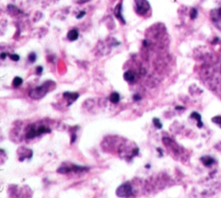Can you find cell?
Returning a JSON list of instances; mask_svg holds the SVG:
<instances>
[{"label":"cell","mask_w":221,"mask_h":198,"mask_svg":"<svg viewBox=\"0 0 221 198\" xmlns=\"http://www.w3.org/2000/svg\"><path fill=\"white\" fill-rule=\"evenodd\" d=\"M133 99H134L135 101H138V100H140V99H141V97H140L138 94H136V95H134Z\"/></svg>","instance_id":"23"},{"label":"cell","mask_w":221,"mask_h":198,"mask_svg":"<svg viewBox=\"0 0 221 198\" xmlns=\"http://www.w3.org/2000/svg\"><path fill=\"white\" fill-rule=\"evenodd\" d=\"M212 120V122H214V123L218 124L221 128V116H214Z\"/></svg>","instance_id":"19"},{"label":"cell","mask_w":221,"mask_h":198,"mask_svg":"<svg viewBox=\"0 0 221 198\" xmlns=\"http://www.w3.org/2000/svg\"><path fill=\"white\" fill-rule=\"evenodd\" d=\"M184 108L183 107H181V106H177L176 107V109H183Z\"/></svg>","instance_id":"27"},{"label":"cell","mask_w":221,"mask_h":198,"mask_svg":"<svg viewBox=\"0 0 221 198\" xmlns=\"http://www.w3.org/2000/svg\"><path fill=\"white\" fill-rule=\"evenodd\" d=\"M28 59H29L30 62L34 63V62L35 61V60H36V54H35V53H31V54H30V55H29Z\"/></svg>","instance_id":"18"},{"label":"cell","mask_w":221,"mask_h":198,"mask_svg":"<svg viewBox=\"0 0 221 198\" xmlns=\"http://www.w3.org/2000/svg\"><path fill=\"white\" fill-rule=\"evenodd\" d=\"M42 71H43V68L42 67V66H37V68H36V73L38 74V75H41L42 74Z\"/></svg>","instance_id":"21"},{"label":"cell","mask_w":221,"mask_h":198,"mask_svg":"<svg viewBox=\"0 0 221 198\" xmlns=\"http://www.w3.org/2000/svg\"><path fill=\"white\" fill-rule=\"evenodd\" d=\"M6 56H7V54H5V53H2V54H1V59H2V60L5 59Z\"/></svg>","instance_id":"25"},{"label":"cell","mask_w":221,"mask_h":198,"mask_svg":"<svg viewBox=\"0 0 221 198\" xmlns=\"http://www.w3.org/2000/svg\"><path fill=\"white\" fill-rule=\"evenodd\" d=\"M75 140H76V135H75V134H73L72 139H71V143H74L75 141Z\"/></svg>","instance_id":"24"},{"label":"cell","mask_w":221,"mask_h":198,"mask_svg":"<svg viewBox=\"0 0 221 198\" xmlns=\"http://www.w3.org/2000/svg\"><path fill=\"white\" fill-rule=\"evenodd\" d=\"M63 97L68 100V102L70 101V104L74 102L78 97H79V94L76 92H64Z\"/></svg>","instance_id":"5"},{"label":"cell","mask_w":221,"mask_h":198,"mask_svg":"<svg viewBox=\"0 0 221 198\" xmlns=\"http://www.w3.org/2000/svg\"><path fill=\"white\" fill-rule=\"evenodd\" d=\"M124 78L127 82H133L135 80V74L131 71H127L124 74Z\"/></svg>","instance_id":"10"},{"label":"cell","mask_w":221,"mask_h":198,"mask_svg":"<svg viewBox=\"0 0 221 198\" xmlns=\"http://www.w3.org/2000/svg\"><path fill=\"white\" fill-rule=\"evenodd\" d=\"M153 124H154V126H155L157 129H161V128H162V124L161 123L160 120H159L158 118H154V119H153Z\"/></svg>","instance_id":"16"},{"label":"cell","mask_w":221,"mask_h":198,"mask_svg":"<svg viewBox=\"0 0 221 198\" xmlns=\"http://www.w3.org/2000/svg\"><path fill=\"white\" fill-rule=\"evenodd\" d=\"M120 100V96L118 92H113L111 93L110 96V101L113 104H117L118 103Z\"/></svg>","instance_id":"12"},{"label":"cell","mask_w":221,"mask_h":198,"mask_svg":"<svg viewBox=\"0 0 221 198\" xmlns=\"http://www.w3.org/2000/svg\"><path fill=\"white\" fill-rule=\"evenodd\" d=\"M10 58L14 61H18L20 59L19 55H17V54H10Z\"/></svg>","instance_id":"20"},{"label":"cell","mask_w":221,"mask_h":198,"mask_svg":"<svg viewBox=\"0 0 221 198\" xmlns=\"http://www.w3.org/2000/svg\"><path fill=\"white\" fill-rule=\"evenodd\" d=\"M72 170L74 171L75 172H81V171H87L88 168L83 167V166H72Z\"/></svg>","instance_id":"14"},{"label":"cell","mask_w":221,"mask_h":198,"mask_svg":"<svg viewBox=\"0 0 221 198\" xmlns=\"http://www.w3.org/2000/svg\"><path fill=\"white\" fill-rule=\"evenodd\" d=\"M23 84V78L20 77H16L13 79V85L15 87H18L19 85H21Z\"/></svg>","instance_id":"13"},{"label":"cell","mask_w":221,"mask_h":198,"mask_svg":"<svg viewBox=\"0 0 221 198\" xmlns=\"http://www.w3.org/2000/svg\"><path fill=\"white\" fill-rule=\"evenodd\" d=\"M85 15H86V11H80V13L77 16V18H78V19H80V18H82Z\"/></svg>","instance_id":"22"},{"label":"cell","mask_w":221,"mask_h":198,"mask_svg":"<svg viewBox=\"0 0 221 198\" xmlns=\"http://www.w3.org/2000/svg\"><path fill=\"white\" fill-rule=\"evenodd\" d=\"M200 159H201V161L203 162V164L205 165V166H210L211 165H212L214 163V159L212 157H210V156L202 157Z\"/></svg>","instance_id":"8"},{"label":"cell","mask_w":221,"mask_h":198,"mask_svg":"<svg viewBox=\"0 0 221 198\" xmlns=\"http://www.w3.org/2000/svg\"><path fill=\"white\" fill-rule=\"evenodd\" d=\"M72 171V168L70 167H66V166H62V167L59 168L57 170V171L59 173H62V174H66V173H68Z\"/></svg>","instance_id":"15"},{"label":"cell","mask_w":221,"mask_h":198,"mask_svg":"<svg viewBox=\"0 0 221 198\" xmlns=\"http://www.w3.org/2000/svg\"><path fill=\"white\" fill-rule=\"evenodd\" d=\"M136 11L138 15H145L150 9V5L147 0H135Z\"/></svg>","instance_id":"2"},{"label":"cell","mask_w":221,"mask_h":198,"mask_svg":"<svg viewBox=\"0 0 221 198\" xmlns=\"http://www.w3.org/2000/svg\"><path fill=\"white\" fill-rule=\"evenodd\" d=\"M145 167H146V168H149V167H150V166H149V165H147V166H146Z\"/></svg>","instance_id":"28"},{"label":"cell","mask_w":221,"mask_h":198,"mask_svg":"<svg viewBox=\"0 0 221 198\" xmlns=\"http://www.w3.org/2000/svg\"><path fill=\"white\" fill-rule=\"evenodd\" d=\"M211 16L213 22H219L221 19V8L212 11L211 12Z\"/></svg>","instance_id":"7"},{"label":"cell","mask_w":221,"mask_h":198,"mask_svg":"<svg viewBox=\"0 0 221 198\" xmlns=\"http://www.w3.org/2000/svg\"><path fill=\"white\" fill-rule=\"evenodd\" d=\"M51 83V81L49 82H47L45 83L43 85H41V86H38L35 89L31 90L30 92V96L32 98H35V99H39L42 97H44L46 95V93L48 91V87H49V84Z\"/></svg>","instance_id":"1"},{"label":"cell","mask_w":221,"mask_h":198,"mask_svg":"<svg viewBox=\"0 0 221 198\" xmlns=\"http://www.w3.org/2000/svg\"><path fill=\"white\" fill-rule=\"evenodd\" d=\"M197 15H198L197 10L194 9V8H193V9L191 10V12H190V17H191L192 19H194V18H196Z\"/></svg>","instance_id":"17"},{"label":"cell","mask_w":221,"mask_h":198,"mask_svg":"<svg viewBox=\"0 0 221 198\" xmlns=\"http://www.w3.org/2000/svg\"><path fill=\"white\" fill-rule=\"evenodd\" d=\"M79 37V32L76 29H74V30H71L67 33V38L69 41L71 42H74V41H76Z\"/></svg>","instance_id":"6"},{"label":"cell","mask_w":221,"mask_h":198,"mask_svg":"<svg viewBox=\"0 0 221 198\" xmlns=\"http://www.w3.org/2000/svg\"><path fill=\"white\" fill-rule=\"evenodd\" d=\"M191 117L197 120V122H198V125H197V126H198L199 128H201V127L203 126V123L201 122V116H200V114H198L197 112H193L192 115H191Z\"/></svg>","instance_id":"11"},{"label":"cell","mask_w":221,"mask_h":198,"mask_svg":"<svg viewBox=\"0 0 221 198\" xmlns=\"http://www.w3.org/2000/svg\"><path fill=\"white\" fill-rule=\"evenodd\" d=\"M51 132V129L49 128H47L45 126H40L36 128V133H37V135H41L42 134H45V133H50Z\"/></svg>","instance_id":"9"},{"label":"cell","mask_w":221,"mask_h":198,"mask_svg":"<svg viewBox=\"0 0 221 198\" xmlns=\"http://www.w3.org/2000/svg\"><path fill=\"white\" fill-rule=\"evenodd\" d=\"M114 13H115L116 17H117L118 20H120V21L122 22V23H125V20L124 19V17H123V16H122V3H119V4L116 6Z\"/></svg>","instance_id":"4"},{"label":"cell","mask_w":221,"mask_h":198,"mask_svg":"<svg viewBox=\"0 0 221 198\" xmlns=\"http://www.w3.org/2000/svg\"><path fill=\"white\" fill-rule=\"evenodd\" d=\"M117 195L120 197H127L132 196V187L128 183L120 185L117 190Z\"/></svg>","instance_id":"3"},{"label":"cell","mask_w":221,"mask_h":198,"mask_svg":"<svg viewBox=\"0 0 221 198\" xmlns=\"http://www.w3.org/2000/svg\"><path fill=\"white\" fill-rule=\"evenodd\" d=\"M88 1H90V0H78V3L79 4H84V3H86Z\"/></svg>","instance_id":"26"}]
</instances>
